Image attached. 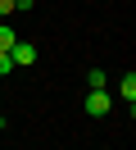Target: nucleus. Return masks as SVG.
<instances>
[{
	"instance_id": "1",
	"label": "nucleus",
	"mask_w": 136,
	"mask_h": 150,
	"mask_svg": "<svg viewBox=\"0 0 136 150\" xmlns=\"http://www.w3.org/2000/svg\"><path fill=\"white\" fill-rule=\"evenodd\" d=\"M9 59H14V68L36 64V46H32V41H14V46H9Z\"/></svg>"
},
{
	"instance_id": "2",
	"label": "nucleus",
	"mask_w": 136,
	"mask_h": 150,
	"mask_svg": "<svg viewBox=\"0 0 136 150\" xmlns=\"http://www.w3.org/2000/svg\"><path fill=\"white\" fill-rule=\"evenodd\" d=\"M109 109H113L109 91H86V114H91V118H104Z\"/></svg>"
},
{
	"instance_id": "3",
	"label": "nucleus",
	"mask_w": 136,
	"mask_h": 150,
	"mask_svg": "<svg viewBox=\"0 0 136 150\" xmlns=\"http://www.w3.org/2000/svg\"><path fill=\"white\" fill-rule=\"evenodd\" d=\"M118 96H123V100H127V109H132V105H136V73H127L123 82H118Z\"/></svg>"
},
{
	"instance_id": "4",
	"label": "nucleus",
	"mask_w": 136,
	"mask_h": 150,
	"mask_svg": "<svg viewBox=\"0 0 136 150\" xmlns=\"http://www.w3.org/2000/svg\"><path fill=\"white\" fill-rule=\"evenodd\" d=\"M104 86H109V77L100 73V68H91L86 73V91H104Z\"/></svg>"
},
{
	"instance_id": "5",
	"label": "nucleus",
	"mask_w": 136,
	"mask_h": 150,
	"mask_svg": "<svg viewBox=\"0 0 136 150\" xmlns=\"http://www.w3.org/2000/svg\"><path fill=\"white\" fill-rule=\"evenodd\" d=\"M14 41H18V32L9 28V23H0V50H9V46H14Z\"/></svg>"
},
{
	"instance_id": "6",
	"label": "nucleus",
	"mask_w": 136,
	"mask_h": 150,
	"mask_svg": "<svg viewBox=\"0 0 136 150\" xmlns=\"http://www.w3.org/2000/svg\"><path fill=\"white\" fill-rule=\"evenodd\" d=\"M0 73H14V59H9V50H0Z\"/></svg>"
},
{
	"instance_id": "7",
	"label": "nucleus",
	"mask_w": 136,
	"mask_h": 150,
	"mask_svg": "<svg viewBox=\"0 0 136 150\" xmlns=\"http://www.w3.org/2000/svg\"><path fill=\"white\" fill-rule=\"evenodd\" d=\"M14 14V0H0V18H9Z\"/></svg>"
},
{
	"instance_id": "8",
	"label": "nucleus",
	"mask_w": 136,
	"mask_h": 150,
	"mask_svg": "<svg viewBox=\"0 0 136 150\" xmlns=\"http://www.w3.org/2000/svg\"><path fill=\"white\" fill-rule=\"evenodd\" d=\"M36 0H14V14H23V9H32Z\"/></svg>"
},
{
	"instance_id": "9",
	"label": "nucleus",
	"mask_w": 136,
	"mask_h": 150,
	"mask_svg": "<svg viewBox=\"0 0 136 150\" xmlns=\"http://www.w3.org/2000/svg\"><path fill=\"white\" fill-rule=\"evenodd\" d=\"M0 127H5V105H0Z\"/></svg>"
}]
</instances>
